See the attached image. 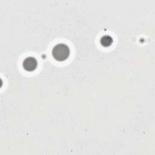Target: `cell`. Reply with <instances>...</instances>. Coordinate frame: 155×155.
<instances>
[{
	"instance_id": "obj_3",
	"label": "cell",
	"mask_w": 155,
	"mask_h": 155,
	"mask_svg": "<svg viewBox=\"0 0 155 155\" xmlns=\"http://www.w3.org/2000/svg\"><path fill=\"white\" fill-rule=\"evenodd\" d=\"M113 42V38L108 35H104L100 39L101 44L104 47H110L112 44Z\"/></svg>"
},
{
	"instance_id": "obj_1",
	"label": "cell",
	"mask_w": 155,
	"mask_h": 155,
	"mask_svg": "<svg viewBox=\"0 0 155 155\" xmlns=\"http://www.w3.org/2000/svg\"><path fill=\"white\" fill-rule=\"evenodd\" d=\"M70 50L69 47L64 44H58L52 49L51 54L53 58L58 61H65L70 56Z\"/></svg>"
},
{
	"instance_id": "obj_2",
	"label": "cell",
	"mask_w": 155,
	"mask_h": 155,
	"mask_svg": "<svg viewBox=\"0 0 155 155\" xmlns=\"http://www.w3.org/2000/svg\"><path fill=\"white\" fill-rule=\"evenodd\" d=\"M38 66L37 60L31 56L26 58L22 63L23 68L27 71H34Z\"/></svg>"
}]
</instances>
